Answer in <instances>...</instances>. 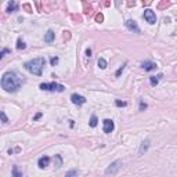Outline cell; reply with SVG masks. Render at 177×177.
Wrapping results in <instances>:
<instances>
[{
  "mask_svg": "<svg viewBox=\"0 0 177 177\" xmlns=\"http://www.w3.org/2000/svg\"><path fill=\"white\" fill-rule=\"evenodd\" d=\"M22 84V78L15 72H6L1 78V87L8 93H15Z\"/></svg>",
  "mask_w": 177,
  "mask_h": 177,
  "instance_id": "6da1fadb",
  "label": "cell"
},
{
  "mask_svg": "<svg viewBox=\"0 0 177 177\" xmlns=\"http://www.w3.org/2000/svg\"><path fill=\"white\" fill-rule=\"evenodd\" d=\"M46 65V61L44 58H36V60H32L29 61V62L25 64V69L26 71H29L30 73H33V75H36V76H40L43 72V68H44Z\"/></svg>",
  "mask_w": 177,
  "mask_h": 177,
  "instance_id": "7a4b0ae2",
  "label": "cell"
},
{
  "mask_svg": "<svg viewBox=\"0 0 177 177\" xmlns=\"http://www.w3.org/2000/svg\"><path fill=\"white\" fill-rule=\"evenodd\" d=\"M40 89L42 90H47V91H64L65 90V87L62 84L55 83V82H53V83H42Z\"/></svg>",
  "mask_w": 177,
  "mask_h": 177,
  "instance_id": "3957f363",
  "label": "cell"
},
{
  "mask_svg": "<svg viewBox=\"0 0 177 177\" xmlns=\"http://www.w3.org/2000/svg\"><path fill=\"white\" fill-rule=\"evenodd\" d=\"M120 168H122V161H115V162H112L111 165L107 168L105 174H116Z\"/></svg>",
  "mask_w": 177,
  "mask_h": 177,
  "instance_id": "277c9868",
  "label": "cell"
},
{
  "mask_svg": "<svg viewBox=\"0 0 177 177\" xmlns=\"http://www.w3.org/2000/svg\"><path fill=\"white\" fill-rule=\"evenodd\" d=\"M143 17H144V19L148 22V24H155L156 22V15H155V12H154L152 10H145Z\"/></svg>",
  "mask_w": 177,
  "mask_h": 177,
  "instance_id": "5b68a950",
  "label": "cell"
},
{
  "mask_svg": "<svg viewBox=\"0 0 177 177\" xmlns=\"http://www.w3.org/2000/svg\"><path fill=\"white\" fill-rule=\"evenodd\" d=\"M71 101L75 105H83L84 102H86V98H84L83 96H80V94H72V96H71Z\"/></svg>",
  "mask_w": 177,
  "mask_h": 177,
  "instance_id": "8992f818",
  "label": "cell"
},
{
  "mask_svg": "<svg viewBox=\"0 0 177 177\" xmlns=\"http://www.w3.org/2000/svg\"><path fill=\"white\" fill-rule=\"evenodd\" d=\"M126 26H127V29L132 30V32H134V33H140V28H138L137 22L133 21V19H127V21H126Z\"/></svg>",
  "mask_w": 177,
  "mask_h": 177,
  "instance_id": "52a82bcc",
  "label": "cell"
},
{
  "mask_svg": "<svg viewBox=\"0 0 177 177\" xmlns=\"http://www.w3.org/2000/svg\"><path fill=\"white\" fill-rule=\"evenodd\" d=\"M102 123H104V133H111L115 129V125L111 119H105Z\"/></svg>",
  "mask_w": 177,
  "mask_h": 177,
  "instance_id": "ba28073f",
  "label": "cell"
},
{
  "mask_svg": "<svg viewBox=\"0 0 177 177\" xmlns=\"http://www.w3.org/2000/svg\"><path fill=\"white\" fill-rule=\"evenodd\" d=\"M17 10H18V4H17V1H15V0H11V1L8 3V6H7L6 11L8 12V14H11V12H15Z\"/></svg>",
  "mask_w": 177,
  "mask_h": 177,
  "instance_id": "9c48e42d",
  "label": "cell"
},
{
  "mask_svg": "<svg viewBox=\"0 0 177 177\" xmlns=\"http://www.w3.org/2000/svg\"><path fill=\"white\" fill-rule=\"evenodd\" d=\"M37 163H39V168L40 169H44V168H47L48 163H50V158L44 155V156H42V158L39 159V162H37Z\"/></svg>",
  "mask_w": 177,
  "mask_h": 177,
  "instance_id": "30bf717a",
  "label": "cell"
},
{
  "mask_svg": "<svg viewBox=\"0 0 177 177\" xmlns=\"http://www.w3.org/2000/svg\"><path fill=\"white\" fill-rule=\"evenodd\" d=\"M82 4H83V12H84V15H91V11H93L91 4H87L86 0H82Z\"/></svg>",
  "mask_w": 177,
  "mask_h": 177,
  "instance_id": "8fae6325",
  "label": "cell"
},
{
  "mask_svg": "<svg viewBox=\"0 0 177 177\" xmlns=\"http://www.w3.org/2000/svg\"><path fill=\"white\" fill-rule=\"evenodd\" d=\"M143 68H144V71H154V69L156 68V64L152 62V61H145V62H143Z\"/></svg>",
  "mask_w": 177,
  "mask_h": 177,
  "instance_id": "7c38bea8",
  "label": "cell"
},
{
  "mask_svg": "<svg viewBox=\"0 0 177 177\" xmlns=\"http://www.w3.org/2000/svg\"><path fill=\"white\" fill-rule=\"evenodd\" d=\"M55 37V33L53 32V30H47V33H46V36H44V42L46 43H51L53 40H54Z\"/></svg>",
  "mask_w": 177,
  "mask_h": 177,
  "instance_id": "4fadbf2b",
  "label": "cell"
},
{
  "mask_svg": "<svg viewBox=\"0 0 177 177\" xmlns=\"http://www.w3.org/2000/svg\"><path fill=\"white\" fill-rule=\"evenodd\" d=\"M148 147H150V140L143 141V144H141V147H140V151H138V154H140V155H143V152H145V151L148 150Z\"/></svg>",
  "mask_w": 177,
  "mask_h": 177,
  "instance_id": "5bb4252c",
  "label": "cell"
},
{
  "mask_svg": "<svg viewBox=\"0 0 177 177\" xmlns=\"http://www.w3.org/2000/svg\"><path fill=\"white\" fill-rule=\"evenodd\" d=\"M161 78H162V73H159V75H156V76H151V78H150V83L152 84V86H156Z\"/></svg>",
  "mask_w": 177,
  "mask_h": 177,
  "instance_id": "9a60e30c",
  "label": "cell"
},
{
  "mask_svg": "<svg viewBox=\"0 0 177 177\" xmlns=\"http://www.w3.org/2000/svg\"><path fill=\"white\" fill-rule=\"evenodd\" d=\"M170 6V1H166V0H162V1H161V3L158 4V10H163V8H166V7H169Z\"/></svg>",
  "mask_w": 177,
  "mask_h": 177,
  "instance_id": "2e32d148",
  "label": "cell"
},
{
  "mask_svg": "<svg viewBox=\"0 0 177 177\" xmlns=\"http://www.w3.org/2000/svg\"><path fill=\"white\" fill-rule=\"evenodd\" d=\"M25 48H26V44L24 43V40L18 39V42H17V50H25Z\"/></svg>",
  "mask_w": 177,
  "mask_h": 177,
  "instance_id": "e0dca14e",
  "label": "cell"
},
{
  "mask_svg": "<svg viewBox=\"0 0 177 177\" xmlns=\"http://www.w3.org/2000/svg\"><path fill=\"white\" fill-rule=\"evenodd\" d=\"M54 163L57 168H60L61 165H62V158H61V155H55L54 156Z\"/></svg>",
  "mask_w": 177,
  "mask_h": 177,
  "instance_id": "ac0fdd59",
  "label": "cell"
},
{
  "mask_svg": "<svg viewBox=\"0 0 177 177\" xmlns=\"http://www.w3.org/2000/svg\"><path fill=\"white\" fill-rule=\"evenodd\" d=\"M98 66L101 69H105L107 68V61H105L104 58H98Z\"/></svg>",
  "mask_w": 177,
  "mask_h": 177,
  "instance_id": "d6986e66",
  "label": "cell"
},
{
  "mask_svg": "<svg viewBox=\"0 0 177 177\" xmlns=\"http://www.w3.org/2000/svg\"><path fill=\"white\" fill-rule=\"evenodd\" d=\"M12 174H14V177H22V172H19L17 166H14V169H12Z\"/></svg>",
  "mask_w": 177,
  "mask_h": 177,
  "instance_id": "ffe728a7",
  "label": "cell"
},
{
  "mask_svg": "<svg viewBox=\"0 0 177 177\" xmlns=\"http://www.w3.org/2000/svg\"><path fill=\"white\" fill-rule=\"evenodd\" d=\"M97 123H98V120H97V116H96V115H93V116H91V119H90V126H91V127H96Z\"/></svg>",
  "mask_w": 177,
  "mask_h": 177,
  "instance_id": "44dd1931",
  "label": "cell"
},
{
  "mask_svg": "<svg viewBox=\"0 0 177 177\" xmlns=\"http://www.w3.org/2000/svg\"><path fill=\"white\" fill-rule=\"evenodd\" d=\"M79 174H80V173H79L78 170H71V172H66L65 176L66 177H71V176H79Z\"/></svg>",
  "mask_w": 177,
  "mask_h": 177,
  "instance_id": "7402d4cb",
  "label": "cell"
},
{
  "mask_svg": "<svg viewBox=\"0 0 177 177\" xmlns=\"http://www.w3.org/2000/svg\"><path fill=\"white\" fill-rule=\"evenodd\" d=\"M22 10H25V11H28V12H33L30 4H24V6H22Z\"/></svg>",
  "mask_w": 177,
  "mask_h": 177,
  "instance_id": "603a6c76",
  "label": "cell"
},
{
  "mask_svg": "<svg viewBox=\"0 0 177 177\" xmlns=\"http://www.w3.org/2000/svg\"><path fill=\"white\" fill-rule=\"evenodd\" d=\"M125 66H126V64H123V65H122V66H120V68L116 71V73H115V76H116V78H119V76H120V73L123 72V69H125Z\"/></svg>",
  "mask_w": 177,
  "mask_h": 177,
  "instance_id": "cb8c5ba5",
  "label": "cell"
},
{
  "mask_svg": "<svg viewBox=\"0 0 177 177\" xmlns=\"http://www.w3.org/2000/svg\"><path fill=\"white\" fill-rule=\"evenodd\" d=\"M94 18H96V22H102V21H104V15L100 12V14H97Z\"/></svg>",
  "mask_w": 177,
  "mask_h": 177,
  "instance_id": "d4e9b609",
  "label": "cell"
},
{
  "mask_svg": "<svg viewBox=\"0 0 177 177\" xmlns=\"http://www.w3.org/2000/svg\"><path fill=\"white\" fill-rule=\"evenodd\" d=\"M115 104H116V107H126V101H120V100H116L115 101Z\"/></svg>",
  "mask_w": 177,
  "mask_h": 177,
  "instance_id": "484cf974",
  "label": "cell"
},
{
  "mask_svg": "<svg viewBox=\"0 0 177 177\" xmlns=\"http://www.w3.org/2000/svg\"><path fill=\"white\" fill-rule=\"evenodd\" d=\"M0 116H1V122H3L4 125L8 122V119H7V116H6V114H4V112H1V114H0Z\"/></svg>",
  "mask_w": 177,
  "mask_h": 177,
  "instance_id": "4316f807",
  "label": "cell"
},
{
  "mask_svg": "<svg viewBox=\"0 0 177 177\" xmlns=\"http://www.w3.org/2000/svg\"><path fill=\"white\" fill-rule=\"evenodd\" d=\"M50 62H51V65H53V66H55L58 64V57H53L50 60Z\"/></svg>",
  "mask_w": 177,
  "mask_h": 177,
  "instance_id": "83f0119b",
  "label": "cell"
},
{
  "mask_svg": "<svg viewBox=\"0 0 177 177\" xmlns=\"http://www.w3.org/2000/svg\"><path fill=\"white\" fill-rule=\"evenodd\" d=\"M8 53H10V50H8V48H4V50L1 51V53H0V58L6 57V54H8Z\"/></svg>",
  "mask_w": 177,
  "mask_h": 177,
  "instance_id": "f1b7e54d",
  "label": "cell"
},
{
  "mask_svg": "<svg viewBox=\"0 0 177 177\" xmlns=\"http://www.w3.org/2000/svg\"><path fill=\"white\" fill-rule=\"evenodd\" d=\"M144 109H147V104L144 101H140V111H144Z\"/></svg>",
  "mask_w": 177,
  "mask_h": 177,
  "instance_id": "f546056e",
  "label": "cell"
},
{
  "mask_svg": "<svg viewBox=\"0 0 177 177\" xmlns=\"http://www.w3.org/2000/svg\"><path fill=\"white\" fill-rule=\"evenodd\" d=\"M72 18L75 19V21H78V22H82V17H80V15H72Z\"/></svg>",
  "mask_w": 177,
  "mask_h": 177,
  "instance_id": "4dcf8cb0",
  "label": "cell"
},
{
  "mask_svg": "<svg viewBox=\"0 0 177 177\" xmlns=\"http://www.w3.org/2000/svg\"><path fill=\"white\" fill-rule=\"evenodd\" d=\"M151 3H152V0H143V4H144V6H150Z\"/></svg>",
  "mask_w": 177,
  "mask_h": 177,
  "instance_id": "1f68e13d",
  "label": "cell"
},
{
  "mask_svg": "<svg viewBox=\"0 0 177 177\" xmlns=\"http://www.w3.org/2000/svg\"><path fill=\"white\" fill-rule=\"evenodd\" d=\"M134 3H136V0H127V6H129V7L134 6Z\"/></svg>",
  "mask_w": 177,
  "mask_h": 177,
  "instance_id": "d6a6232c",
  "label": "cell"
},
{
  "mask_svg": "<svg viewBox=\"0 0 177 177\" xmlns=\"http://www.w3.org/2000/svg\"><path fill=\"white\" fill-rule=\"evenodd\" d=\"M86 55H87L89 58L91 57V48H87V50H86Z\"/></svg>",
  "mask_w": 177,
  "mask_h": 177,
  "instance_id": "836d02e7",
  "label": "cell"
},
{
  "mask_svg": "<svg viewBox=\"0 0 177 177\" xmlns=\"http://www.w3.org/2000/svg\"><path fill=\"white\" fill-rule=\"evenodd\" d=\"M64 33H65V35H64V39H69V37H71V35H69V32H68V30H65Z\"/></svg>",
  "mask_w": 177,
  "mask_h": 177,
  "instance_id": "e575fe53",
  "label": "cell"
},
{
  "mask_svg": "<svg viewBox=\"0 0 177 177\" xmlns=\"http://www.w3.org/2000/svg\"><path fill=\"white\" fill-rule=\"evenodd\" d=\"M40 116H42V112H39V114H36V116L33 118V120H37V119H39Z\"/></svg>",
  "mask_w": 177,
  "mask_h": 177,
  "instance_id": "d590c367",
  "label": "cell"
},
{
  "mask_svg": "<svg viewBox=\"0 0 177 177\" xmlns=\"http://www.w3.org/2000/svg\"><path fill=\"white\" fill-rule=\"evenodd\" d=\"M102 4H104L105 7H108L109 6V0H104V1H102Z\"/></svg>",
  "mask_w": 177,
  "mask_h": 177,
  "instance_id": "8d00e7d4",
  "label": "cell"
}]
</instances>
